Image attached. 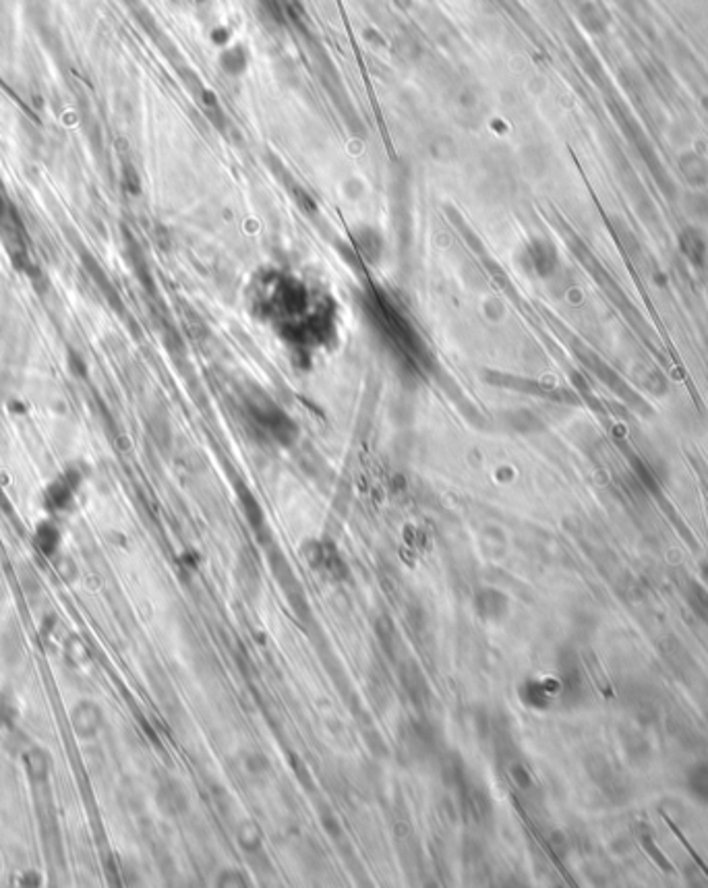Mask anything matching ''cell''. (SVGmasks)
Segmentation results:
<instances>
[{
  "label": "cell",
  "instance_id": "6da1fadb",
  "mask_svg": "<svg viewBox=\"0 0 708 888\" xmlns=\"http://www.w3.org/2000/svg\"><path fill=\"white\" fill-rule=\"evenodd\" d=\"M25 762H27L25 766H27V775H29V779H31L33 783H44V781H46V777H48V773H50V756H48L44 750L33 748V750H29V752H27Z\"/></svg>",
  "mask_w": 708,
  "mask_h": 888
},
{
  "label": "cell",
  "instance_id": "7a4b0ae2",
  "mask_svg": "<svg viewBox=\"0 0 708 888\" xmlns=\"http://www.w3.org/2000/svg\"><path fill=\"white\" fill-rule=\"evenodd\" d=\"M682 251H684V255L690 259V263L694 267L700 270L707 263V245H705V240L700 236H696V234L684 236L682 238Z\"/></svg>",
  "mask_w": 708,
  "mask_h": 888
},
{
  "label": "cell",
  "instance_id": "3957f363",
  "mask_svg": "<svg viewBox=\"0 0 708 888\" xmlns=\"http://www.w3.org/2000/svg\"><path fill=\"white\" fill-rule=\"evenodd\" d=\"M75 484L77 482H68L66 478L64 480H58V482H54L50 489H48V493H46V501L54 507V509H60V507H64L66 503H68V499H70V495H73V489H75Z\"/></svg>",
  "mask_w": 708,
  "mask_h": 888
},
{
  "label": "cell",
  "instance_id": "277c9868",
  "mask_svg": "<svg viewBox=\"0 0 708 888\" xmlns=\"http://www.w3.org/2000/svg\"><path fill=\"white\" fill-rule=\"evenodd\" d=\"M0 656L8 665H12V663L19 661V656H21V642H19V636L15 632L2 634V638H0Z\"/></svg>",
  "mask_w": 708,
  "mask_h": 888
},
{
  "label": "cell",
  "instance_id": "5b68a950",
  "mask_svg": "<svg viewBox=\"0 0 708 888\" xmlns=\"http://www.w3.org/2000/svg\"><path fill=\"white\" fill-rule=\"evenodd\" d=\"M58 540H60V534L52 524H44L37 530V545L44 553H54L58 547Z\"/></svg>",
  "mask_w": 708,
  "mask_h": 888
},
{
  "label": "cell",
  "instance_id": "8992f818",
  "mask_svg": "<svg viewBox=\"0 0 708 888\" xmlns=\"http://www.w3.org/2000/svg\"><path fill=\"white\" fill-rule=\"evenodd\" d=\"M222 66L228 70V73H240L242 68H245V64H247V56H245V52H242V48H232V50H226L224 54H222Z\"/></svg>",
  "mask_w": 708,
  "mask_h": 888
}]
</instances>
